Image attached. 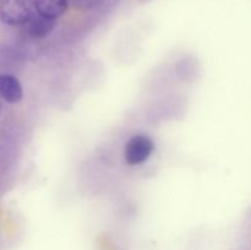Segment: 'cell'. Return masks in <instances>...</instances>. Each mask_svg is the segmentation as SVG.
I'll return each instance as SVG.
<instances>
[{"label": "cell", "instance_id": "cell-1", "mask_svg": "<svg viewBox=\"0 0 251 250\" xmlns=\"http://www.w3.org/2000/svg\"><path fill=\"white\" fill-rule=\"evenodd\" d=\"M33 15V0H0V21L24 26Z\"/></svg>", "mask_w": 251, "mask_h": 250}, {"label": "cell", "instance_id": "cell-2", "mask_svg": "<svg viewBox=\"0 0 251 250\" xmlns=\"http://www.w3.org/2000/svg\"><path fill=\"white\" fill-rule=\"evenodd\" d=\"M154 150V142L145 134H137L130 137L124 147V158L129 166H140L151 157Z\"/></svg>", "mask_w": 251, "mask_h": 250}, {"label": "cell", "instance_id": "cell-3", "mask_svg": "<svg viewBox=\"0 0 251 250\" xmlns=\"http://www.w3.org/2000/svg\"><path fill=\"white\" fill-rule=\"evenodd\" d=\"M0 98L11 104L21 102L24 98V88L16 76L0 74Z\"/></svg>", "mask_w": 251, "mask_h": 250}, {"label": "cell", "instance_id": "cell-4", "mask_svg": "<svg viewBox=\"0 0 251 250\" xmlns=\"http://www.w3.org/2000/svg\"><path fill=\"white\" fill-rule=\"evenodd\" d=\"M24 26L27 36L33 39H43L53 32L54 27H55V20L47 19L38 14H33Z\"/></svg>", "mask_w": 251, "mask_h": 250}, {"label": "cell", "instance_id": "cell-5", "mask_svg": "<svg viewBox=\"0 0 251 250\" xmlns=\"http://www.w3.org/2000/svg\"><path fill=\"white\" fill-rule=\"evenodd\" d=\"M36 12L47 19L56 20L63 16L69 7L68 0H33Z\"/></svg>", "mask_w": 251, "mask_h": 250}, {"label": "cell", "instance_id": "cell-6", "mask_svg": "<svg viewBox=\"0 0 251 250\" xmlns=\"http://www.w3.org/2000/svg\"><path fill=\"white\" fill-rule=\"evenodd\" d=\"M195 69L196 66L194 65L193 58H183L176 64V73H178L179 77L183 80H193L194 75H195Z\"/></svg>", "mask_w": 251, "mask_h": 250}, {"label": "cell", "instance_id": "cell-7", "mask_svg": "<svg viewBox=\"0 0 251 250\" xmlns=\"http://www.w3.org/2000/svg\"><path fill=\"white\" fill-rule=\"evenodd\" d=\"M1 109H2V102H1V98H0V113H1Z\"/></svg>", "mask_w": 251, "mask_h": 250}]
</instances>
